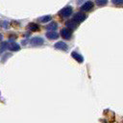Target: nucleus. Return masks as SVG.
I'll return each instance as SVG.
<instances>
[{
    "instance_id": "f257e3e1",
    "label": "nucleus",
    "mask_w": 123,
    "mask_h": 123,
    "mask_svg": "<svg viewBox=\"0 0 123 123\" xmlns=\"http://www.w3.org/2000/svg\"><path fill=\"white\" fill-rule=\"evenodd\" d=\"M72 12H73L72 7L67 6V7L63 8V9H62V10L60 11V15H61L62 17H64V18H65V17H68L69 15H71Z\"/></svg>"
},
{
    "instance_id": "f03ea898",
    "label": "nucleus",
    "mask_w": 123,
    "mask_h": 123,
    "mask_svg": "<svg viewBox=\"0 0 123 123\" xmlns=\"http://www.w3.org/2000/svg\"><path fill=\"white\" fill-rule=\"evenodd\" d=\"M86 18V15L85 13H83V12H78V13H76V14L73 16L72 21H74L76 24H79V23L83 22Z\"/></svg>"
},
{
    "instance_id": "7ed1b4c3",
    "label": "nucleus",
    "mask_w": 123,
    "mask_h": 123,
    "mask_svg": "<svg viewBox=\"0 0 123 123\" xmlns=\"http://www.w3.org/2000/svg\"><path fill=\"white\" fill-rule=\"evenodd\" d=\"M60 35L64 38V39H70L72 37V30L68 29V28H63L61 30Z\"/></svg>"
},
{
    "instance_id": "20e7f679",
    "label": "nucleus",
    "mask_w": 123,
    "mask_h": 123,
    "mask_svg": "<svg viewBox=\"0 0 123 123\" xmlns=\"http://www.w3.org/2000/svg\"><path fill=\"white\" fill-rule=\"evenodd\" d=\"M93 6H94L93 2H91V1H86V2H85V4H83V5H82L81 10H82V11H84V12H88V11L92 10Z\"/></svg>"
},
{
    "instance_id": "39448f33",
    "label": "nucleus",
    "mask_w": 123,
    "mask_h": 123,
    "mask_svg": "<svg viewBox=\"0 0 123 123\" xmlns=\"http://www.w3.org/2000/svg\"><path fill=\"white\" fill-rule=\"evenodd\" d=\"M30 42H31V44H32L33 46H38V45H42V44L44 43V40H43L42 37H33Z\"/></svg>"
},
{
    "instance_id": "423d86ee",
    "label": "nucleus",
    "mask_w": 123,
    "mask_h": 123,
    "mask_svg": "<svg viewBox=\"0 0 123 123\" xmlns=\"http://www.w3.org/2000/svg\"><path fill=\"white\" fill-rule=\"evenodd\" d=\"M54 47H55L56 49H59V50H64V51H66L67 48H68L67 45H66V43L63 42V41H58V42H56L55 45H54Z\"/></svg>"
},
{
    "instance_id": "0eeeda50",
    "label": "nucleus",
    "mask_w": 123,
    "mask_h": 123,
    "mask_svg": "<svg viewBox=\"0 0 123 123\" xmlns=\"http://www.w3.org/2000/svg\"><path fill=\"white\" fill-rule=\"evenodd\" d=\"M46 37L49 38V39H57L59 37V35L58 33H56L55 31H48L46 33Z\"/></svg>"
},
{
    "instance_id": "6e6552de",
    "label": "nucleus",
    "mask_w": 123,
    "mask_h": 123,
    "mask_svg": "<svg viewBox=\"0 0 123 123\" xmlns=\"http://www.w3.org/2000/svg\"><path fill=\"white\" fill-rule=\"evenodd\" d=\"M9 49H10L11 51H18V50H20V46H19V44H17L16 42L12 41V42L9 44Z\"/></svg>"
},
{
    "instance_id": "1a4fd4ad",
    "label": "nucleus",
    "mask_w": 123,
    "mask_h": 123,
    "mask_svg": "<svg viewBox=\"0 0 123 123\" xmlns=\"http://www.w3.org/2000/svg\"><path fill=\"white\" fill-rule=\"evenodd\" d=\"M71 56H72V58H74L78 62H84L83 56L80 55V54H78L77 52H72V53H71Z\"/></svg>"
},
{
    "instance_id": "9d476101",
    "label": "nucleus",
    "mask_w": 123,
    "mask_h": 123,
    "mask_svg": "<svg viewBox=\"0 0 123 123\" xmlns=\"http://www.w3.org/2000/svg\"><path fill=\"white\" fill-rule=\"evenodd\" d=\"M28 29L33 31V32H37L39 30V26L37 24V23H34V22H31L28 24Z\"/></svg>"
},
{
    "instance_id": "9b49d317",
    "label": "nucleus",
    "mask_w": 123,
    "mask_h": 123,
    "mask_svg": "<svg viewBox=\"0 0 123 123\" xmlns=\"http://www.w3.org/2000/svg\"><path fill=\"white\" fill-rule=\"evenodd\" d=\"M65 26H66V28H68V29L72 30V29H76V27H77V24H76L74 21L70 20V21H67V22L65 23Z\"/></svg>"
},
{
    "instance_id": "f8f14e48",
    "label": "nucleus",
    "mask_w": 123,
    "mask_h": 123,
    "mask_svg": "<svg viewBox=\"0 0 123 123\" xmlns=\"http://www.w3.org/2000/svg\"><path fill=\"white\" fill-rule=\"evenodd\" d=\"M57 28H58V24L56 22H51L50 24H48L46 26V29L49 30V31H55Z\"/></svg>"
},
{
    "instance_id": "ddd939ff",
    "label": "nucleus",
    "mask_w": 123,
    "mask_h": 123,
    "mask_svg": "<svg viewBox=\"0 0 123 123\" xmlns=\"http://www.w3.org/2000/svg\"><path fill=\"white\" fill-rule=\"evenodd\" d=\"M51 18H52V16L51 15H44V16H42V17H39V21L40 22H42V23H45V22H48V21H50L51 20Z\"/></svg>"
},
{
    "instance_id": "4468645a",
    "label": "nucleus",
    "mask_w": 123,
    "mask_h": 123,
    "mask_svg": "<svg viewBox=\"0 0 123 123\" xmlns=\"http://www.w3.org/2000/svg\"><path fill=\"white\" fill-rule=\"evenodd\" d=\"M7 49H9V43L8 42H6V41H4V42H2L1 44H0V51H6Z\"/></svg>"
},
{
    "instance_id": "2eb2a0df",
    "label": "nucleus",
    "mask_w": 123,
    "mask_h": 123,
    "mask_svg": "<svg viewBox=\"0 0 123 123\" xmlns=\"http://www.w3.org/2000/svg\"><path fill=\"white\" fill-rule=\"evenodd\" d=\"M108 3V0H96V5L98 6H105Z\"/></svg>"
},
{
    "instance_id": "dca6fc26",
    "label": "nucleus",
    "mask_w": 123,
    "mask_h": 123,
    "mask_svg": "<svg viewBox=\"0 0 123 123\" xmlns=\"http://www.w3.org/2000/svg\"><path fill=\"white\" fill-rule=\"evenodd\" d=\"M112 4L116 5V6H119V5H123V0H111Z\"/></svg>"
},
{
    "instance_id": "f3484780",
    "label": "nucleus",
    "mask_w": 123,
    "mask_h": 123,
    "mask_svg": "<svg viewBox=\"0 0 123 123\" xmlns=\"http://www.w3.org/2000/svg\"><path fill=\"white\" fill-rule=\"evenodd\" d=\"M0 26L3 27V28H5V29H8V28H9V23H8L7 21H2V22L0 23Z\"/></svg>"
},
{
    "instance_id": "a211bd4d",
    "label": "nucleus",
    "mask_w": 123,
    "mask_h": 123,
    "mask_svg": "<svg viewBox=\"0 0 123 123\" xmlns=\"http://www.w3.org/2000/svg\"><path fill=\"white\" fill-rule=\"evenodd\" d=\"M10 56H11L10 54H6L5 56H3V59H2V61H1V62H5V61L8 59V57H10Z\"/></svg>"
},
{
    "instance_id": "6ab92c4d",
    "label": "nucleus",
    "mask_w": 123,
    "mask_h": 123,
    "mask_svg": "<svg viewBox=\"0 0 123 123\" xmlns=\"http://www.w3.org/2000/svg\"><path fill=\"white\" fill-rule=\"evenodd\" d=\"M83 1H84V0H77V4H81Z\"/></svg>"
},
{
    "instance_id": "aec40b11",
    "label": "nucleus",
    "mask_w": 123,
    "mask_h": 123,
    "mask_svg": "<svg viewBox=\"0 0 123 123\" xmlns=\"http://www.w3.org/2000/svg\"><path fill=\"white\" fill-rule=\"evenodd\" d=\"M2 38H3V37H2V35L0 34V40H2Z\"/></svg>"
}]
</instances>
